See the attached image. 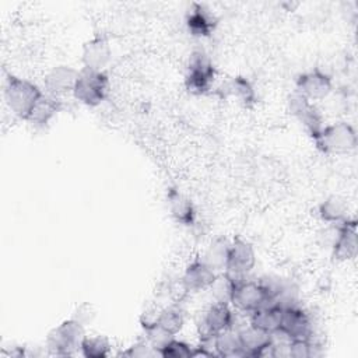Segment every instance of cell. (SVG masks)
Instances as JSON below:
<instances>
[{
  "instance_id": "obj_1",
  "label": "cell",
  "mask_w": 358,
  "mask_h": 358,
  "mask_svg": "<svg viewBox=\"0 0 358 358\" xmlns=\"http://www.w3.org/2000/svg\"><path fill=\"white\" fill-rule=\"evenodd\" d=\"M85 338L84 324L74 317L62 322L53 327L46 337V348L50 355L70 357L80 352L81 343Z\"/></svg>"
},
{
  "instance_id": "obj_2",
  "label": "cell",
  "mask_w": 358,
  "mask_h": 358,
  "mask_svg": "<svg viewBox=\"0 0 358 358\" xmlns=\"http://www.w3.org/2000/svg\"><path fill=\"white\" fill-rule=\"evenodd\" d=\"M42 94L43 92L39 90V87L28 80L11 74L6 80V102L11 112L24 120L28 117L31 109L34 108V105Z\"/></svg>"
},
{
  "instance_id": "obj_3",
  "label": "cell",
  "mask_w": 358,
  "mask_h": 358,
  "mask_svg": "<svg viewBox=\"0 0 358 358\" xmlns=\"http://www.w3.org/2000/svg\"><path fill=\"white\" fill-rule=\"evenodd\" d=\"M313 141L324 154H347L357 147V133L347 122H337L323 126Z\"/></svg>"
},
{
  "instance_id": "obj_4",
  "label": "cell",
  "mask_w": 358,
  "mask_h": 358,
  "mask_svg": "<svg viewBox=\"0 0 358 358\" xmlns=\"http://www.w3.org/2000/svg\"><path fill=\"white\" fill-rule=\"evenodd\" d=\"M231 303L239 310L245 313H252L256 309L273 303L270 289L263 282V280H248L242 278L235 282Z\"/></svg>"
},
{
  "instance_id": "obj_5",
  "label": "cell",
  "mask_w": 358,
  "mask_h": 358,
  "mask_svg": "<svg viewBox=\"0 0 358 358\" xmlns=\"http://www.w3.org/2000/svg\"><path fill=\"white\" fill-rule=\"evenodd\" d=\"M109 78L103 71H95L83 69L78 71V77L73 90V95L77 101L87 106H98L108 95Z\"/></svg>"
},
{
  "instance_id": "obj_6",
  "label": "cell",
  "mask_w": 358,
  "mask_h": 358,
  "mask_svg": "<svg viewBox=\"0 0 358 358\" xmlns=\"http://www.w3.org/2000/svg\"><path fill=\"white\" fill-rule=\"evenodd\" d=\"M215 77V69L211 59L203 50H194L187 63L185 85L189 92L203 95L208 92Z\"/></svg>"
},
{
  "instance_id": "obj_7",
  "label": "cell",
  "mask_w": 358,
  "mask_h": 358,
  "mask_svg": "<svg viewBox=\"0 0 358 358\" xmlns=\"http://www.w3.org/2000/svg\"><path fill=\"white\" fill-rule=\"evenodd\" d=\"M232 327L235 329V316L229 308V303L213 302L204 310L197 324V331L200 341H207L218 333Z\"/></svg>"
},
{
  "instance_id": "obj_8",
  "label": "cell",
  "mask_w": 358,
  "mask_h": 358,
  "mask_svg": "<svg viewBox=\"0 0 358 358\" xmlns=\"http://www.w3.org/2000/svg\"><path fill=\"white\" fill-rule=\"evenodd\" d=\"M256 264V252L250 242L235 238L229 245L228 259L224 271L235 281L246 278Z\"/></svg>"
},
{
  "instance_id": "obj_9",
  "label": "cell",
  "mask_w": 358,
  "mask_h": 358,
  "mask_svg": "<svg viewBox=\"0 0 358 358\" xmlns=\"http://www.w3.org/2000/svg\"><path fill=\"white\" fill-rule=\"evenodd\" d=\"M287 105L289 113L299 120L310 137H316L317 133L323 129V119L312 101L295 91L288 96Z\"/></svg>"
},
{
  "instance_id": "obj_10",
  "label": "cell",
  "mask_w": 358,
  "mask_h": 358,
  "mask_svg": "<svg viewBox=\"0 0 358 358\" xmlns=\"http://www.w3.org/2000/svg\"><path fill=\"white\" fill-rule=\"evenodd\" d=\"M312 330L310 317L302 308L295 305L282 309L278 331L289 340H310L313 336Z\"/></svg>"
},
{
  "instance_id": "obj_11",
  "label": "cell",
  "mask_w": 358,
  "mask_h": 358,
  "mask_svg": "<svg viewBox=\"0 0 358 358\" xmlns=\"http://www.w3.org/2000/svg\"><path fill=\"white\" fill-rule=\"evenodd\" d=\"M236 330L245 357H273L271 333H267L250 323Z\"/></svg>"
},
{
  "instance_id": "obj_12",
  "label": "cell",
  "mask_w": 358,
  "mask_h": 358,
  "mask_svg": "<svg viewBox=\"0 0 358 358\" xmlns=\"http://www.w3.org/2000/svg\"><path fill=\"white\" fill-rule=\"evenodd\" d=\"M333 90V81L329 74L319 69L302 73L296 78V90L309 101L324 99Z\"/></svg>"
},
{
  "instance_id": "obj_13",
  "label": "cell",
  "mask_w": 358,
  "mask_h": 358,
  "mask_svg": "<svg viewBox=\"0 0 358 358\" xmlns=\"http://www.w3.org/2000/svg\"><path fill=\"white\" fill-rule=\"evenodd\" d=\"M217 273L201 257L194 259L182 275V288L185 292H199L208 289Z\"/></svg>"
},
{
  "instance_id": "obj_14",
  "label": "cell",
  "mask_w": 358,
  "mask_h": 358,
  "mask_svg": "<svg viewBox=\"0 0 358 358\" xmlns=\"http://www.w3.org/2000/svg\"><path fill=\"white\" fill-rule=\"evenodd\" d=\"M333 257L340 262L352 260L358 253L357 220L348 218L338 227V235L331 246Z\"/></svg>"
},
{
  "instance_id": "obj_15",
  "label": "cell",
  "mask_w": 358,
  "mask_h": 358,
  "mask_svg": "<svg viewBox=\"0 0 358 358\" xmlns=\"http://www.w3.org/2000/svg\"><path fill=\"white\" fill-rule=\"evenodd\" d=\"M81 59L84 69L103 71V69L112 59V49L106 36L96 35L85 42L83 46Z\"/></svg>"
},
{
  "instance_id": "obj_16",
  "label": "cell",
  "mask_w": 358,
  "mask_h": 358,
  "mask_svg": "<svg viewBox=\"0 0 358 358\" xmlns=\"http://www.w3.org/2000/svg\"><path fill=\"white\" fill-rule=\"evenodd\" d=\"M78 71L70 66H56L43 78L46 94L60 98L66 94H73Z\"/></svg>"
},
{
  "instance_id": "obj_17",
  "label": "cell",
  "mask_w": 358,
  "mask_h": 358,
  "mask_svg": "<svg viewBox=\"0 0 358 358\" xmlns=\"http://www.w3.org/2000/svg\"><path fill=\"white\" fill-rule=\"evenodd\" d=\"M186 25L189 32L197 38L210 36L217 25L214 14L203 4L193 3L186 17Z\"/></svg>"
},
{
  "instance_id": "obj_18",
  "label": "cell",
  "mask_w": 358,
  "mask_h": 358,
  "mask_svg": "<svg viewBox=\"0 0 358 358\" xmlns=\"http://www.w3.org/2000/svg\"><path fill=\"white\" fill-rule=\"evenodd\" d=\"M62 109H63L62 99L45 92L39 96V99L36 101V103L34 105V108L31 109V112L25 120H28L34 126H45L59 112H62Z\"/></svg>"
},
{
  "instance_id": "obj_19",
  "label": "cell",
  "mask_w": 358,
  "mask_h": 358,
  "mask_svg": "<svg viewBox=\"0 0 358 358\" xmlns=\"http://www.w3.org/2000/svg\"><path fill=\"white\" fill-rule=\"evenodd\" d=\"M168 207L173 220L182 225H192L196 218V211L192 200L178 189H169Z\"/></svg>"
},
{
  "instance_id": "obj_20",
  "label": "cell",
  "mask_w": 358,
  "mask_h": 358,
  "mask_svg": "<svg viewBox=\"0 0 358 358\" xmlns=\"http://www.w3.org/2000/svg\"><path fill=\"white\" fill-rule=\"evenodd\" d=\"M281 315H282V308H280L275 303H268L252 312L249 317V323L273 334L280 330Z\"/></svg>"
},
{
  "instance_id": "obj_21",
  "label": "cell",
  "mask_w": 358,
  "mask_h": 358,
  "mask_svg": "<svg viewBox=\"0 0 358 358\" xmlns=\"http://www.w3.org/2000/svg\"><path fill=\"white\" fill-rule=\"evenodd\" d=\"M213 350L217 354V357H224V358L245 357L241 347L239 337H238V330L234 327L214 336Z\"/></svg>"
},
{
  "instance_id": "obj_22",
  "label": "cell",
  "mask_w": 358,
  "mask_h": 358,
  "mask_svg": "<svg viewBox=\"0 0 358 358\" xmlns=\"http://www.w3.org/2000/svg\"><path fill=\"white\" fill-rule=\"evenodd\" d=\"M162 330L169 333L171 336H176L185 324V312L179 305H169L161 309L152 320Z\"/></svg>"
},
{
  "instance_id": "obj_23",
  "label": "cell",
  "mask_w": 358,
  "mask_h": 358,
  "mask_svg": "<svg viewBox=\"0 0 358 358\" xmlns=\"http://www.w3.org/2000/svg\"><path fill=\"white\" fill-rule=\"evenodd\" d=\"M319 215L327 224H341L347 217V204L338 196H330L319 206Z\"/></svg>"
},
{
  "instance_id": "obj_24",
  "label": "cell",
  "mask_w": 358,
  "mask_h": 358,
  "mask_svg": "<svg viewBox=\"0 0 358 358\" xmlns=\"http://www.w3.org/2000/svg\"><path fill=\"white\" fill-rule=\"evenodd\" d=\"M227 95L235 96L245 106H250L256 102V92L253 85L245 77H232L224 87Z\"/></svg>"
},
{
  "instance_id": "obj_25",
  "label": "cell",
  "mask_w": 358,
  "mask_h": 358,
  "mask_svg": "<svg viewBox=\"0 0 358 358\" xmlns=\"http://www.w3.org/2000/svg\"><path fill=\"white\" fill-rule=\"evenodd\" d=\"M229 245L231 242L228 239L217 238L210 243L201 259L214 270H224L228 259Z\"/></svg>"
},
{
  "instance_id": "obj_26",
  "label": "cell",
  "mask_w": 358,
  "mask_h": 358,
  "mask_svg": "<svg viewBox=\"0 0 358 358\" xmlns=\"http://www.w3.org/2000/svg\"><path fill=\"white\" fill-rule=\"evenodd\" d=\"M235 282L236 281L232 277H229L225 271L221 274H217L213 284L208 288L211 291L214 302L231 303V296H232Z\"/></svg>"
},
{
  "instance_id": "obj_27",
  "label": "cell",
  "mask_w": 358,
  "mask_h": 358,
  "mask_svg": "<svg viewBox=\"0 0 358 358\" xmlns=\"http://www.w3.org/2000/svg\"><path fill=\"white\" fill-rule=\"evenodd\" d=\"M110 351V343L108 338L101 336H92L85 338L81 343L80 354L85 358H105Z\"/></svg>"
},
{
  "instance_id": "obj_28",
  "label": "cell",
  "mask_w": 358,
  "mask_h": 358,
  "mask_svg": "<svg viewBox=\"0 0 358 358\" xmlns=\"http://www.w3.org/2000/svg\"><path fill=\"white\" fill-rule=\"evenodd\" d=\"M158 355L164 358H187L193 355V348L187 343L173 337L158 351Z\"/></svg>"
},
{
  "instance_id": "obj_29",
  "label": "cell",
  "mask_w": 358,
  "mask_h": 358,
  "mask_svg": "<svg viewBox=\"0 0 358 358\" xmlns=\"http://www.w3.org/2000/svg\"><path fill=\"white\" fill-rule=\"evenodd\" d=\"M315 355V344L310 340H289L287 345V357L309 358Z\"/></svg>"
},
{
  "instance_id": "obj_30",
  "label": "cell",
  "mask_w": 358,
  "mask_h": 358,
  "mask_svg": "<svg viewBox=\"0 0 358 358\" xmlns=\"http://www.w3.org/2000/svg\"><path fill=\"white\" fill-rule=\"evenodd\" d=\"M120 355H124V357H154V355H158L157 351L150 345V343L144 338V340H140L137 343H134L131 347H129L126 351H123Z\"/></svg>"
},
{
  "instance_id": "obj_31",
  "label": "cell",
  "mask_w": 358,
  "mask_h": 358,
  "mask_svg": "<svg viewBox=\"0 0 358 358\" xmlns=\"http://www.w3.org/2000/svg\"><path fill=\"white\" fill-rule=\"evenodd\" d=\"M73 317H74L76 320H78L80 323L85 324V323H88V322L92 320V317H94V310H92L91 305L83 303V305H80V306L76 309V313H74Z\"/></svg>"
}]
</instances>
